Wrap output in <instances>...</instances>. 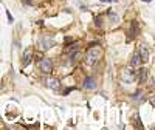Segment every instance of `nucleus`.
Instances as JSON below:
<instances>
[{
  "instance_id": "obj_3",
  "label": "nucleus",
  "mask_w": 155,
  "mask_h": 130,
  "mask_svg": "<svg viewBox=\"0 0 155 130\" xmlns=\"http://www.w3.org/2000/svg\"><path fill=\"white\" fill-rule=\"evenodd\" d=\"M39 68L42 70V73L50 74L51 71H53V63H51L50 59H41L39 60Z\"/></svg>"
},
{
  "instance_id": "obj_2",
  "label": "nucleus",
  "mask_w": 155,
  "mask_h": 130,
  "mask_svg": "<svg viewBox=\"0 0 155 130\" xmlns=\"http://www.w3.org/2000/svg\"><path fill=\"white\" fill-rule=\"evenodd\" d=\"M53 45H54V39L51 36H42L41 39H39V48H41L42 51L50 50Z\"/></svg>"
},
{
  "instance_id": "obj_10",
  "label": "nucleus",
  "mask_w": 155,
  "mask_h": 130,
  "mask_svg": "<svg viewBox=\"0 0 155 130\" xmlns=\"http://www.w3.org/2000/svg\"><path fill=\"white\" fill-rule=\"evenodd\" d=\"M78 47H79V44H78V42H74L73 45H70V47H67V50H65V53H68V54H71V53H74V51H78Z\"/></svg>"
},
{
  "instance_id": "obj_7",
  "label": "nucleus",
  "mask_w": 155,
  "mask_h": 130,
  "mask_svg": "<svg viewBox=\"0 0 155 130\" xmlns=\"http://www.w3.org/2000/svg\"><path fill=\"white\" fill-rule=\"evenodd\" d=\"M84 87H85L87 90H95V88H96V82H95V79H93L92 76L85 77V81H84Z\"/></svg>"
},
{
  "instance_id": "obj_12",
  "label": "nucleus",
  "mask_w": 155,
  "mask_h": 130,
  "mask_svg": "<svg viewBox=\"0 0 155 130\" xmlns=\"http://www.w3.org/2000/svg\"><path fill=\"white\" fill-rule=\"evenodd\" d=\"M95 22H96V27H102V19L101 17H96Z\"/></svg>"
},
{
  "instance_id": "obj_11",
  "label": "nucleus",
  "mask_w": 155,
  "mask_h": 130,
  "mask_svg": "<svg viewBox=\"0 0 155 130\" xmlns=\"http://www.w3.org/2000/svg\"><path fill=\"white\" fill-rule=\"evenodd\" d=\"M137 76H138V79H140V81H146V77H147V71H146L144 68H143V70H138Z\"/></svg>"
},
{
  "instance_id": "obj_6",
  "label": "nucleus",
  "mask_w": 155,
  "mask_h": 130,
  "mask_svg": "<svg viewBox=\"0 0 155 130\" xmlns=\"http://www.w3.org/2000/svg\"><path fill=\"white\" fill-rule=\"evenodd\" d=\"M31 57H33V50L31 48H27V50H25V53H23V62H22V65H23V67H27V65L31 62Z\"/></svg>"
},
{
  "instance_id": "obj_8",
  "label": "nucleus",
  "mask_w": 155,
  "mask_h": 130,
  "mask_svg": "<svg viewBox=\"0 0 155 130\" xmlns=\"http://www.w3.org/2000/svg\"><path fill=\"white\" fill-rule=\"evenodd\" d=\"M141 62H143V59H141L140 53H135V54L132 56V59H130V65H132V67H138Z\"/></svg>"
},
{
  "instance_id": "obj_15",
  "label": "nucleus",
  "mask_w": 155,
  "mask_h": 130,
  "mask_svg": "<svg viewBox=\"0 0 155 130\" xmlns=\"http://www.w3.org/2000/svg\"><path fill=\"white\" fill-rule=\"evenodd\" d=\"M23 2H25V3H27V5H28V3H30V2H28V0H23Z\"/></svg>"
},
{
  "instance_id": "obj_1",
  "label": "nucleus",
  "mask_w": 155,
  "mask_h": 130,
  "mask_svg": "<svg viewBox=\"0 0 155 130\" xmlns=\"http://www.w3.org/2000/svg\"><path fill=\"white\" fill-rule=\"evenodd\" d=\"M102 56V50L99 47H90L87 54H85V62L87 65H95Z\"/></svg>"
},
{
  "instance_id": "obj_14",
  "label": "nucleus",
  "mask_w": 155,
  "mask_h": 130,
  "mask_svg": "<svg viewBox=\"0 0 155 130\" xmlns=\"http://www.w3.org/2000/svg\"><path fill=\"white\" fill-rule=\"evenodd\" d=\"M6 16H8V20H9V22H12V16L9 14V11H6Z\"/></svg>"
},
{
  "instance_id": "obj_9",
  "label": "nucleus",
  "mask_w": 155,
  "mask_h": 130,
  "mask_svg": "<svg viewBox=\"0 0 155 130\" xmlns=\"http://www.w3.org/2000/svg\"><path fill=\"white\" fill-rule=\"evenodd\" d=\"M140 56H141V59H143V62H147V59H149V51H147V48L146 47H140Z\"/></svg>"
},
{
  "instance_id": "obj_13",
  "label": "nucleus",
  "mask_w": 155,
  "mask_h": 130,
  "mask_svg": "<svg viewBox=\"0 0 155 130\" xmlns=\"http://www.w3.org/2000/svg\"><path fill=\"white\" fill-rule=\"evenodd\" d=\"M101 2H102V3H110V2L115 3V2H118V0H101Z\"/></svg>"
},
{
  "instance_id": "obj_5",
  "label": "nucleus",
  "mask_w": 155,
  "mask_h": 130,
  "mask_svg": "<svg viewBox=\"0 0 155 130\" xmlns=\"http://www.w3.org/2000/svg\"><path fill=\"white\" fill-rule=\"evenodd\" d=\"M138 33H140L138 23H137V22H132V23H130V28H129V37H127V39H129V41H134Z\"/></svg>"
},
{
  "instance_id": "obj_4",
  "label": "nucleus",
  "mask_w": 155,
  "mask_h": 130,
  "mask_svg": "<svg viewBox=\"0 0 155 130\" xmlns=\"http://www.w3.org/2000/svg\"><path fill=\"white\" fill-rule=\"evenodd\" d=\"M44 84H45L50 90H58V88H59V85H61L59 79H56V77H45Z\"/></svg>"
}]
</instances>
